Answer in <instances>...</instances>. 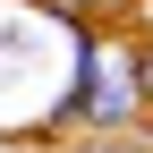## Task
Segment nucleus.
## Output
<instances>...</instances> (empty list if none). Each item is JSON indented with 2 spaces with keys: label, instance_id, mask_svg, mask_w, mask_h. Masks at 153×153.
<instances>
[{
  "label": "nucleus",
  "instance_id": "obj_1",
  "mask_svg": "<svg viewBox=\"0 0 153 153\" xmlns=\"http://www.w3.org/2000/svg\"><path fill=\"white\" fill-rule=\"evenodd\" d=\"M76 68L68 76V94L51 102V128H102V136H119V128H136L145 111H153V94H145V68L128 60V51H102L85 26H76Z\"/></svg>",
  "mask_w": 153,
  "mask_h": 153
},
{
  "label": "nucleus",
  "instance_id": "obj_2",
  "mask_svg": "<svg viewBox=\"0 0 153 153\" xmlns=\"http://www.w3.org/2000/svg\"><path fill=\"white\" fill-rule=\"evenodd\" d=\"M76 153H136L128 136H94V145H76Z\"/></svg>",
  "mask_w": 153,
  "mask_h": 153
}]
</instances>
